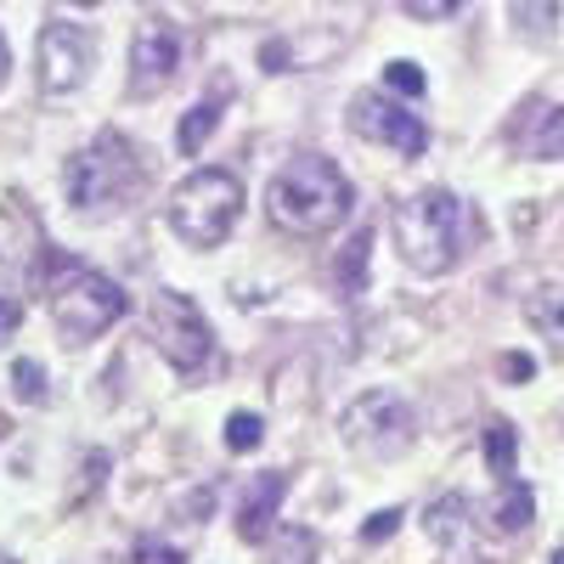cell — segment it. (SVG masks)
Segmentation results:
<instances>
[{
	"mask_svg": "<svg viewBox=\"0 0 564 564\" xmlns=\"http://www.w3.org/2000/svg\"><path fill=\"white\" fill-rule=\"evenodd\" d=\"M497 372H502L508 384H525V379H536V361H531L525 350H508V356L497 361Z\"/></svg>",
	"mask_w": 564,
	"mask_h": 564,
	"instance_id": "obj_24",
	"label": "cell"
},
{
	"mask_svg": "<svg viewBox=\"0 0 564 564\" xmlns=\"http://www.w3.org/2000/svg\"><path fill=\"white\" fill-rule=\"evenodd\" d=\"M339 430H345V441H350L361 457H372V463H390V457H401V452L417 441L412 406H406L401 395H390V390H367L361 401H350V406L339 412Z\"/></svg>",
	"mask_w": 564,
	"mask_h": 564,
	"instance_id": "obj_6",
	"label": "cell"
},
{
	"mask_svg": "<svg viewBox=\"0 0 564 564\" xmlns=\"http://www.w3.org/2000/svg\"><path fill=\"white\" fill-rule=\"evenodd\" d=\"M316 558V536L305 525H282L265 547V564H311Z\"/></svg>",
	"mask_w": 564,
	"mask_h": 564,
	"instance_id": "obj_15",
	"label": "cell"
},
{
	"mask_svg": "<svg viewBox=\"0 0 564 564\" xmlns=\"http://www.w3.org/2000/svg\"><path fill=\"white\" fill-rule=\"evenodd\" d=\"M124 311H130L124 289H119L113 276L90 271V265H63L57 282H52V316H57V327H63L68 345L102 339Z\"/></svg>",
	"mask_w": 564,
	"mask_h": 564,
	"instance_id": "obj_5",
	"label": "cell"
},
{
	"mask_svg": "<svg viewBox=\"0 0 564 564\" xmlns=\"http://www.w3.org/2000/svg\"><path fill=\"white\" fill-rule=\"evenodd\" d=\"M7 74H12V52H7V34H0V85H7Z\"/></svg>",
	"mask_w": 564,
	"mask_h": 564,
	"instance_id": "obj_29",
	"label": "cell"
},
{
	"mask_svg": "<svg viewBox=\"0 0 564 564\" xmlns=\"http://www.w3.org/2000/svg\"><path fill=\"white\" fill-rule=\"evenodd\" d=\"M525 322L542 327L547 339H564V289H542L525 300Z\"/></svg>",
	"mask_w": 564,
	"mask_h": 564,
	"instance_id": "obj_17",
	"label": "cell"
},
{
	"mask_svg": "<svg viewBox=\"0 0 564 564\" xmlns=\"http://www.w3.org/2000/svg\"><path fill=\"white\" fill-rule=\"evenodd\" d=\"M513 452H520L513 423L491 417V423H486V463H491V475H513Z\"/></svg>",
	"mask_w": 564,
	"mask_h": 564,
	"instance_id": "obj_18",
	"label": "cell"
},
{
	"mask_svg": "<svg viewBox=\"0 0 564 564\" xmlns=\"http://www.w3.org/2000/svg\"><path fill=\"white\" fill-rule=\"evenodd\" d=\"M513 141L525 159H564V108L536 102L525 124H513Z\"/></svg>",
	"mask_w": 564,
	"mask_h": 564,
	"instance_id": "obj_12",
	"label": "cell"
},
{
	"mask_svg": "<svg viewBox=\"0 0 564 564\" xmlns=\"http://www.w3.org/2000/svg\"><path fill=\"white\" fill-rule=\"evenodd\" d=\"M260 441H265L260 412H231V417H226V446H231V452H254Z\"/></svg>",
	"mask_w": 564,
	"mask_h": 564,
	"instance_id": "obj_20",
	"label": "cell"
},
{
	"mask_svg": "<svg viewBox=\"0 0 564 564\" xmlns=\"http://www.w3.org/2000/svg\"><path fill=\"white\" fill-rule=\"evenodd\" d=\"M130 558H135V564H186L175 547H164V542H153V536H148V542H135Z\"/></svg>",
	"mask_w": 564,
	"mask_h": 564,
	"instance_id": "obj_26",
	"label": "cell"
},
{
	"mask_svg": "<svg viewBox=\"0 0 564 564\" xmlns=\"http://www.w3.org/2000/svg\"><path fill=\"white\" fill-rule=\"evenodd\" d=\"M63 186H68V204L79 215H108V209H124L135 193H141V159L130 148V135L119 130H102L90 148H79L63 170Z\"/></svg>",
	"mask_w": 564,
	"mask_h": 564,
	"instance_id": "obj_3",
	"label": "cell"
},
{
	"mask_svg": "<svg viewBox=\"0 0 564 564\" xmlns=\"http://www.w3.org/2000/svg\"><path fill=\"white\" fill-rule=\"evenodd\" d=\"M401 7L412 12V18H423V23H435V18H446V12H457L463 0H401Z\"/></svg>",
	"mask_w": 564,
	"mask_h": 564,
	"instance_id": "obj_27",
	"label": "cell"
},
{
	"mask_svg": "<svg viewBox=\"0 0 564 564\" xmlns=\"http://www.w3.org/2000/svg\"><path fill=\"white\" fill-rule=\"evenodd\" d=\"M12 390H18V401L23 406H45V372H40V361H12Z\"/></svg>",
	"mask_w": 564,
	"mask_h": 564,
	"instance_id": "obj_21",
	"label": "cell"
},
{
	"mask_svg": "<svg viewBox=\"0 0 564 564\" xmlns=\"http://www.w3.org/2000/svg\"><path fill=\"white\" fill-rule=\"evenodd\" d=\"M282 491H289L282 468H265V475L243 491V508H238V536H243V542H265V536H271V520H276Z\"/></svg>",
	"mask_w": 564,
	"mask_h": 564,
	"instance_id": "obj_11",
	"label": "cell"
},
{
	"mask_svg": "<svg viewBox=\"0 0 564 564\" xmlns=\"http://www.w3.org/2000/svg\"><path fill=\"white\" fill-rule=\"evenodd\" d=\"M531 520H536V491L508 480V486H502V497H497V502H491V513H486L491 536H520Z\"/></svg>",
	"mask_w": 564,
	"mask_h": 564,
	"instance_id": "obj_13",
	"label": "cell"
},
{
	"mask_svg": "<svg viewBox=\"0 0 564 564\" xmlns=\"http://www.w3.org/2000/svg\"><path fill=\"white\" fill-rule=\"evenodd\" d=\"M367 254H372V231H356V238L345 243V260H339V294L356 300L361 282H367Z\"/></svg>",
	"mask_w": 564,
	"mask_h": 564,
	"instance_id": "obj_16",
	"label": "cell"
},
{
	"mask_svg": "<svg viewBox=\"0 0 564 564\" xmlns=\"http://www.w3.org/2000/svg\"><path fill=\"white\" fill-rule=\"evenodd\" d=\"M395 249L412 271L441 276L463 260V243L480 238V215H468L463 198H452L446 186H430V193H412L395 209Z\"/></svg>",
	"mask_w": 564,
	"mask_h": 564,
	"instance_id": "obj_2",
	"label": "cell"
},
{
	"mask_svg": "<svg viewBox=\"0 0 564 564\" xmlns=\"http://www.w3.org/2000/svg\"><path fill=\"white\" fill-rule=\"evenodd\" d=\"M79 7H90V0H79Z\"/></svg>",
	"mask_w": 564,
	"mask_h": 564,
	"instance_id": "obj_31",
	"label": "cell"
},
{
	"mask_svg": "<svg viewBox=\"0 0 564 564\" xmlns=\"http://www.w3.org/2000/svg\"><path fill=\"white\" fill-rule=\"evenodd\" d=\"M423 525H430V536H435L441 547H452V542L463 536V497H441V502L430 508V520H423Z\"/></svg>",
	"mask_w": 564,
	"mask_h": 564,
	"instance_id": "obj_19",
	"label": "cell"
},
{
	"mask_svg": "<svg viewBox=\"0 0 564 564\" xmlns=\"http://www.w3.org/2000/svg\"><path fill=\"white\" fill-rule=\"evenodd\" d=\"M34 63H40L45 97H68V90H79L85 74H90V34L74 29V23H45Z\"/></svg>",
	"mask_w": 564,
	"mask_h": 564,
	"instance_id": "obj_9",
	"label": "cell"
},
{
	"mask_svg": "<svg viewBox=\"0 0 564 564\" xmlns=\"http://www.w3.org/2000/svg\"><path fill=\"white\" fill-rule=\"evenodd\" d=\"M384 85H390V90H401V97H423V90H430V79H423V74H417V63H406V57L384 68Z\"/></svg>",
	"mask_w": 564,
	"mask_h": 564,
	"instance_id": "obj_23",
	"label": "cell"
},
{
	"mask_svg": "<svg viewBox=\"0 0 564 564\" xmlns=\"http://www.w3.org/2000/svg\"><path fill=\"white\" fill-rule=\"evenodd\" d=\"M18 322H23V305H18V300H0V339H7Z\"/></svg>",
	"mask_w": 564,
	"mask_h": 564,
	"instance_id": "obj_28",
	"label": "cell"
},
{
	"mask_svg": "<svg viewBox=\"0 0 564 564\" xmlns=\"http://www.w3.org/2000/svg\"><path fill=\"white\" fill-rule=\"evenodd\" d=\"M350 124H356V135L384 141V148H395L401 159L430 153V124H423L417 113H406L401 102H390L384 90H361V97L350 102Z\"/></svg>",
	"mask_w": 564,
	"mask_h": 564,
	"instance_id": "obj_8",
	"label": "cell"
},
{
	"mask_svg": "<svg viewBox=\"0 0 564 564\" xmlns=\"http://www.w3.org/2000/svg\"><path fill=\"white\" fill-rule=\"evenodd\" d=\"M350 204H356L350 181L322 153H300L289 170H276L271 193H265V215L282 231H294V238H327L350 215Z\"/></svg>",
	"mask_w": 564,
	"mask_h": 564,
	"instance_id": "obj_1",
	"label": "cell"
},
{
	"mask_svg": "<svg viewBox=\"0 0 564 564\" xmlns=\"http://www.w3.org/2000/svg\"><path fill=\"white\" fill-rule=\"evenodd\" d=\"M395 525H401V508H384V513H372V520L361 525V542H384V536H395Z\"/></svg>",
	"mask_w": 564,
	"mask_h": 564,
	"instance_id": "obj_25",
	"label": "cell"
},
{
	"mask_svg": "<svg viewBox=\"0 0 564 564\" xmlns=\"http://www.w3.org/2000/svg\"><path fill=\"white\" fill-rule=\"evenodd\" d=\"M148 327H153V345H159V356L175 367V372H204L209 361H215V334H209V322H204V311L186 300V294H175V289H164V294H153V311H148Z\"/></svg>",
	"mask_w": 564,
	"mask_h": 564,
	"instance_id": "obj_7",
	"label": "cell"
},
{
	"mask_svg": "<svg viewBox=\"0 0 564 564\" xmlns=\"http://www.w3.org/2000/svg\"><path fill=\"white\" fill-rule=\"evenodd\" d=\"M175 68H181V40L164 23H148L130 45V90L135 97H153V90H164L175 79Z\"/></svg>",
	"mask_w": 564,
	"mask_h": 564,
	"instance_id": "obj_10",
	"label": "cell"
},
{
	"mask_svg": "<svg viewBox=\"0 0 564 564\" xmlns=\"http://www.w3.org/2000/svg\"><path fill=\"white\" fill-rule=\"evenodd\" d=\"M238 215H243V186L231 170H193L170 193V226L193 249H220Z\"/></svg>",
	"mask_w": 564,
	"mask_h": 564,
	"instance_id": "obj_4",
	"label": "cell"
},
{
	"mask_svg": "<svg viewBox=\"0 0 564 564\" xmlns=\"http://www.w3.org/2000/svg\"><path fill=\"white\" fill-rule=\"evenodd\" d=\"M513 18L525 23V34L547 40V29H553V0H513Z\"/></svg>",
	"mask_w": 564,
	"mask_h": 564,
	"instance_id": "obj_22",
	"label": "cell"
},
{
	"mask_svg": "<svg viewBox=\"0 0 564 564\" xmlns=\"http://www.w3.org/2000/svg\"><path fill=\"white\" fill-rule=\"evenodd\" d=\"M215 124H220V102H215V97L186 108V113H181V153H186V159H198V153H204V141L215 135Z\"/></svg>",
	"mask_w": 564,
	"mask_h": 564,
	"instance_id": "obj_14",
	"label": "cell"
},
{
	"mask_svg": "<svg viewBox=\"0 0 564 564\" xmlns=\"http://www.w3.org/2000/svg\"><path fill=\"white\" fill-rule=\"evenodd\" d=\"M547 564H564V547H558V553H553V558H547Z\"/></svg>",
	"mask_w": 564,
	"mask_h": 564,
	"instance_id": "obj_30",
	"label": "cell"
}]
</instances>
